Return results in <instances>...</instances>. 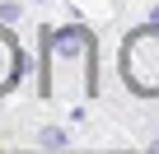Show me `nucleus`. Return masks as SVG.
Instances as JSON below:
<instances>
[{
    "label": "nucleus",
    "instance_id": "6",
    "mask_svg": "<svg viewBox=\"0 0 159 154\" xmlns=\"http://www.w3.org/2000/svg\"><path fill=\"white\" fill-rule=\"evenodd\" d=\"M28 5H42V0H28Z\"/></svg>",
    "mask_w": 159,
    "mask_h": 154
},
{
    "label": "nucleus",
    "instance_id": "2",
    "mask_svg": "<svg viewBox=\"0 0 159 154\" xmlns=\"http://www.w3.org/2000/svg\"><path fill=\"white\" fill-rule=\"evenodd\" d=\"M117 75L126 94L136 98H159V24H140L122 37L117 51Z\"/></svg>",
    "mask_w": 159,
    "mask_h": 154
},
{
    "label": "nucleus",
    "instance_id": "1",
    "mask_svg": "<svg viewBox=\"0 0 159 154\" xmlns=\"http://www.w3.org/2000/svg\"><path fill=\"white\" fill-rule=\"evenodd\" d=\"M42 80L52 98H75L89 89V33L84 28H47L42 33Z\"/></svg>",
    "mask_w": 159,
    "mask_h": 154
},
{
    "label": "nucleus",
    "instance_id": "3",
    "mask_svg": "<svg viewBox=\"0 0 159 154\" xmlns=\"http://www.w3.org/2000/svg\"><path fill=\"white\" fill-rule=\"evenodd\" d=\"M19 80H24V51H19L10 24H0V94H10Z\"/></svg>",
    "mask_w": 159,
    "mask_h": 154
},
{
    "label": "nucleus",
    "instance_id": "5",
    "mask_svg": "<svg viewBox=\"0 0 159 154\" xmlns=\"http://www.w3.org/2000/svg\"><path fill=\"white\" fill-rule=\"evenodd\" d=\"M19 19H24V0H0V24H10V28H14Z\"/></svg>",
    "mask_w": 159,
    "mask_h": 154
},
{
    "label": "nucleus",
    "instance_id": "4",
    "mask_svg": "<svg viewBox=\"0 0 159 154\" xmlns=\"http://www.w3.org/2000/svg\"><path fill=\"white\" fill-rule=\"evenodd\" d=\"M38 145H42V149H66V145H70V131H66V126H42V131H38Z\"/></svg>",
    "mask_w": 159,
    "mask_h": 154
}]
</instances>
